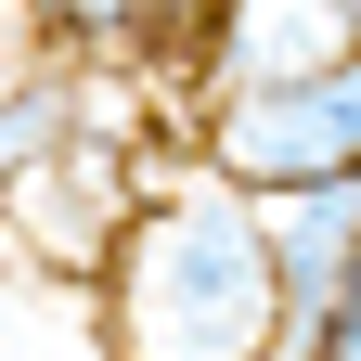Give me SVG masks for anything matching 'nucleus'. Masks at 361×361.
Returning a JSON list of instances; mask_svg holds the SVG:
<instances>
[{
    "label": "nucleus",
    "instance_id": "obj_1",
    "mask_svg": "<svg viewBox=\"0 0 361 361\" xmlns=\"http://www.w3.org/2000/svg\"><path fill=\"white\" fill-rule=\"evenodd\" d=\"M90 348L104 361H297L245 180H219L207 155H155L116 258L90 271Z\"/></svg>",
    "mask_w": 361,
    "mask_h": 361
},
{
    "label": "nucleus",
    "instance_id": "obj_2",
    "mask_svg": "<svg viewBox=\"0 0 361 361\" xmlns=\"http://www.w3.org/2000/svg\"><path fill=\"white\" fill-rule=\"evenodd\" d=\"M180 155H207L219 180H245V194L361 168V39H348L336 65H310V78L207 90V104H194V129H180Z\"/></svg>",
    "mask_w": 361,
    "mask_h": 361
},
{
    "label": "nucleus",
    "instance_id": "obj_3",
    "mask_svg": "<svg viewBox=\"0 0 361 361\" xmlns=\"http://www.w3.org/2000/svg\"><path fill=\"white\" fill-rule=\"evenodd\" d=\"M258 245H271V284H284V323L310 336L336 310V284L361 271V168H336V180H271V194H258Z\"/></svg>",
    "mask_w": 361,
    "mask_h": 361
},
{
    "label": "nucleus",
    "instance_id": "obj_4",
    "mask_svg": "<svg viewBox=\"0 0 361 361\" xmlns=\"http://www.w3.org/2000/svg\"><path fill=\"white\" fill-rule=\"evenodd\" d=\"M361 39V0H219L207 52H194V104L207 90H258V78H310Z\"/></svg>",
    "mask_w": 361,
    "mask_h": 361
},
{
    "label": "nucleus",
    "instance_id": "obj_5",
    "mask_svg": "<svg viewBox=\"0 0 361 361\" xmlns=\"http://www.w3.org/2000/svg\"><path fill=\"white\" fill-rule=\"evenodd\" d=\"M26 13L52 26L65 52H90V65H116V52H129V0H26Z\"/></svg>",
    "mask_w": 361,
    "mask_h": 361
},
{
    "label": "nucleus",
    "instance_id": "obj_6",
    "mask_svg": "<svg viewBox=\"0 0 361 361\" xmlns=\"http://www.w3.org/2000/svg\"><path fill=\"white\" fill-rule=\"evenodd\" d=\"M297 361H361V271L336 284V310H323V323L297 336Z\"/></svg>",
    "mask_w": 361,
    "mask_h": 361
},
{
    "label": "nucleus",
    "instance_id": "obj_7",
    "mask_svg": "<svg viewBox=\"0 0 361 361\" xmlns=\"http://www.w3.org/2000/svg\"><path fill=\"white\" fill-rule=\"evenodd\" d=\"M0 26H13V0H0Z\"/></svg>",
    "mask_w": 361,
    "mask_h": 361
}]
</instances>
